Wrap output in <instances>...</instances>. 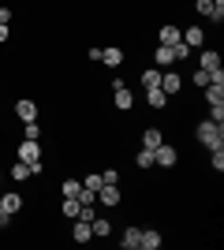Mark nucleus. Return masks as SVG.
Listing matches in <instances>:
<instances>
[{
	"label": "nucleus",
	"mask_w": 224,
	"mask_h": 250,
	"mask_svg": "<svg viewBox=\"0 0 224 250\" xmlns=\"http://www.w3.org/2000/svg\"><path fill=\"white\" fill-rule=\"evenodd\" d=\"M194 138H198V142H202L205 149L224 146V124H213V120H202V124L194 127Z\"/></svg>",
	"instance_id": "f257e3e1"
},
{
	"label": "nucleus",
	"mask_w": 224,
	"mask_h": 250,
	"mask_svg": "<svg viewBox=\"0 0 224 250\" xmlns=\"http://www.w3.org/2000/svg\"><path fill=\"white\" fill-rule=\"evenodd\" d=\"M15 153H19V161H26V165H30V172H34V176H41V146H38V142L22 138V146L15 149Z\"/></svg>",
	"instance_id": "f03ea898"
},
{
	"label": "nucleus",
	"mask_w": 224,
	"mask_h": 250,
	"mask_svg": "<svg viewBox=\"0 0 224 250\" xmlns=\"http://www.w3.org/2000/svg\"><path fill=\"white\" fill-rule=\"evenodd\" d=\"M153 157H157V165H161V168H176V161H180L176 146H168V142H161V146L153 149Z\"/></svg>",
	"instance_id": "7ed1b4c3"
},
{
	"label": "nucleus",
	"mask_w": 224,
	"mask_h": 250,
	"mask_svg": "<svg viewBox=\"0 0 224 250\" xmlns=\"http://www.w3.org/2000/svg\"><path fill=\"white\" fill-rule=\"evenodd\" d=\"M120 183H101V190H97V202L101 206H120Z\"/></svg>",
	"instance_id": "20e7f679"
},
{
	"label": "nucleus",
	"mask_w": 224,
	"mask_h": 250,
	"mask_svg": "<svg viewBox=\"0 0 224 250\" xmlns=\"http://www.w3.org/2000/svg\"><path fill=\"white\" fill-rule=\"evenodd\" d=\"M161 90H164V94H180V90H183V79H180V75H176V71H161Z\"/></svg>",
	"instance_id": "39448f33"
},
{
	"label": "nucleus",
	"mask_w": 224,
	"mask_h": 250,
	"mask_svg": "<svg viewBox=\"0 0 224 250\" xmlns=\"http://www.w3.org/2000/svg\"><path fill=\"white\" fill-rule=\"evenodd\" d=\"M71 239H75V243H90V239H94L90 220H71Z\"/></svg>",
	"instance_id": "423d86ee"
},
{
	"label": "nucleus",
	"mask_w": 224,
	"mask_h": 250,
	"mask_svg": "<svg viewBox=\"0 0 224 250\" xmlns=\"http://www.w3.org/2000/svg\"><path fill=\"white\" fill-rule=\"evenodd\" d=\"M15 116H19L22 124H26V120H38V104H34L30 97H22V101H15Z\"/></svg>",
	"instance_id": "0eeeda50"
},
{
	"label": "nucleus",
	"mask_w": 224,
	"mask_h": 250,
	"mask_svg": "<svg viewBox=\"0 0 224 250\" xmlns=\"http://www.w3.org/2000/svg\"><path fill=\"white\" fill-rule=\"evenodd\" d=\"M180 34H183V45L202 49V42H205V30H202V26H187V30H180Z\"/></svg>",
	"instance_id": "6e6552de"
},
{
	"label": "nucleus",
	"mask_w": 224,
	"mask_h": 250,
	"mask_svg": "<svg viewBox=\"0 0 224 250\" xmlns=\"http://www.w3.org/2000/svg\"><path fill=\"white\" fill-rule=\"evenodd\" d=\"M101 63H105V67H120V63H123V49H120V45L101 49Z\"/></svg>",
	"instance_id": "1a4fd4ad"
},
{
	"label": "nucleus",
	"mask_w": 224,
	"mask_h": 250,
	"mask_svg": "<svg viewBox=\"0 0 224 250\" xmlns=\"http://www.w3.org/2000/svg\"><path fill=\"white\" fill-rule=\"evenodd\" d=\"M112 101H116V108H120V112H131V104H135V94H131L127 86H116Z\"/></svg>",
	"instance_id": "9d476101"
},
{
	"label": "nucleus",
	"mask_w": 224,
	"mask_h": 250,
	"mask_svg": "<svg viewBox=\"0 0 224 250\" xmlns=\"http://www.w3.org/2000/svg\"><path fill=\"white\" fill-rule=\"evenodd\" d=\"M0 206H4L11 217H15V213L22 209V194H19V190H8V194H0Z\"/></svg>",
	"instance_id": "9b49d317"
},
{
	"label": "nucleus",
	"mask_w": 224,
	"mask_h": 250,
	"mask_svg": "<svg viewBox=\"0 0 224 250\" xmlns=\"http://www.w3.org/2000/svg\"><path fill=\"white\" fill-rule=\"evenodd\" d=\"M176 42H183L180 26H161L157 30V45H176Z\"/></svg>",
	"instance_id": "f8f14e48"
},
{
	"label": "nucleus",
	"mask_w": 224,
	"mask_h": 250,
	"mask_svg": "<svg viewBox=\"0 0 224 250\" xmlns=\"http://www.w3.org/2000/svg\"><path fill=\"white\" fill-rule=\"evenodd\" d=\"M146 101H149V108H164V104H168V94H164L161 86H149V90H146Z\"/></svg>",
	"instance_id": "ddd939ff"
},
{
	"label": "nucleus",
	"mask_w": 224,
	"mask_h": 250,
	"mask_svg": "<svg viewBox=\"0 0 224 250\" xmlns=\"http://www.w3.org/2000/svg\"><path fill=\"white\" fill-rule=\"evenodd\" d=\"M139 239H142V228H123L120 247H123V250H139Z\"/></svg>",
	"instance_id": "4468645a"
},
{
	"label": "nucleus",
	"mask_w": 224,
	"mask_h": 250,
	"mask_svg": "<svg viewBox=\"0 0 224 250\" xmlns=\"http://www.w3.org/2000/svg\"><path fill=\"white\" fill-rule=\"evenodd\" d=\"M198 67H202V71H217V67H221V56H217L213 49H205L202 56H198Z\"/></svg>",
	"instance_id": "2eb2a0df"
},
{
	"label": "nucleus",
	"mask_w": 224,
	"mask_h": 250,
	"mask_svg": "<svg viewBox=\"0 0 224 250\" xmlns=\"http://www.w3.org/2000/svg\"><path fill=\"white\" fill-rule=\"evenodd\" d=\"M161 142H164V135H161L157 127H146V131H142V146L146 149H157Z\"/></svg>",
	"instance_id": "dca6fc26"
},
{
	"label": "nucleus",
	"mask_w": 224,
	"mask_h": 250,
	"mask_svg": "<svg viewBox=\"0 0 224 250\" xmlns=\"http://www.w3.org/2000/svg\"><path fill=\"white\" fill-rule=\"evenodd\" d=\"M90 228H94V239H97V235L105 239V235H112V220H105V217H94V220H90Z\"/></svg>",
	"instance_id": "f3484780"
},
{
	"label": "nucleus",
	"mask_w": 224,
	"mask_h": 250,
	"mask_svg": "<svg viewBox=\"0 0 224 250\" xmlns=\"http://www.w3.org/2000/svg\"><path fill=\"white\" fill-rule=\"evenodd\" d=\"M11 179H19V183H26V179H34L30 165H26V161H15V165H11Z\"/></svg>",
	"instance_id": "a211bd4d"
},
{
	"label": "nucleus",
	"mask_w": 224,
	"mask_h": 250,
	"mask_svg": "<svg viewBox=\"0 0 224 250\" xmlns=\"http://www.w3.org/2000/svg\"><path fill=\"white\" fill-rule=\"evenodd\" d=\"M153 60H157V67H172V63H176V60H172V49H168V45H157Z\"/></svg>",
	"instance_id": "6ab92c4d"
},
{
	"label": "nucleus",
	"mask_w": 224,
	"mask_h": 250,
	"mask_svg": "<svg viewBox=\"0 0 224 250\" xmlns=\"http://www.w3.org/2000/svg\"><path fill=\"white\" fill-rule=\"evenodd\" d=\"M135 165H139V168H153V165H157V157H153V149H146V146H142L139 153H135Z\"/></svg>",
	"instance_id": "aec40b11"
},
{
	"label": "nucleus",
	"mask_w": 224,
	"mask_h": 250,
	"mask_svg": "<svg viewBox=\"0 0 224 250\" xmlns=\"http://www.w3.org/2000/svg\"><path fill=\"white\" fill-rule=\"evenodd\" d=\"M202 90H205V101H209V104H224V86L209 83V86H202Z\"/></svg>",
	"instance_id": "412c9836"
},
{
	"label": "nucleus",
	"mask_w": 224,
	"mask_h": 250,
	"mask_svg": "<svg viewBox=\"0 0 224 250\" xmlns=\"http://www.w3.org/2000/svg\"><path fill=\"white\" fill-rule=\"evenodd\" d=\"M139 247H142V250H161V235H157V231H142Z\"/></svg>",
	"instance_id": "4be33fe9"
},
{
	"label": "nucleus",
	"mask_w": 224,
	"mask_h": 250,
	"mask_svg": "<svg viewBox=\"0 0 224 250\" xmlns=\"http://www.w3.org/2000/svg\"><path fill=\"white\" fill-rule=\"evenodd\" d=\"M79 190H82V179H64L60 194H64V198H79Z\"/></svg>",
	"instance_id": "5701e85b"
},
{
	"label": "nucleus",
	"mask_w": 224,
	"mask_h": 250,
	"mask_svg": "<svg viewBox=\"0 0 224 250\" xmlns=\"http://www.w3.org/2000/svg\"><path fill=\"white\" fill-rule=\"evenodd\" d=\"M142 86H161V67H146V71H142Z\"/></svg>",
	"instance_id": "b1692460"
},
{
	"label": "nucleus",
	"mask_w": 224,
	"mask_h": 250,
	"mask_svg": "<svg viewBox=\"0 0 224 250\" xmlns=\"http://www.w3.org/2000/svg\"><path fill=\"white\" fill-rule=\"evenodd\" d=\"M168 49H172V60H191V45H183V42H176V45H168Z\"/></svg>",
	"instance_id": "393cba45"
},
{
	"label": "nucleus",
	"mask_w": 224,
	"mask_h": 250,
	"mask_svg": "<svg viewBox=\"0 0 224 250\" xmlns=\"http://www.w3.org/2000/svg\"><path fill=\"white\" fill-rule=\"evenodd\" d=\"M22 138H30V142H38V138H41V127H38V120H26V124H22Z\"/></svg>",
	"instance_id": "a878e982"
},
{
	"label": "nucleus",
	"mask_w": 224,
	"mask_h": 250,
	"mask_svg": "<svg viewBox=\"0 0 224 250\" xmlns=\"http://www.w3.org/2000/svg\"><path fill=\"white\" fill-rule=\"evenodd\" d=\"M79 209H82V202H79V198H64V217H67V220L79 217Z\"/></svg>",
	"instance_id": "bb28decb"
},
{
	"label": "nucleus",
	"mask_w": 224,
	"mask_h": 250,
	"mask_svg": "<svg viewBox=\"0 0 224 250\" xmlns=\"http://www.w3.org/2000/svg\"><path fill=\"white\" fill-rule=\"evenodd\" d=\"M209 165H213V172H224V146H213V153H209Z\"/></svg>",
	"instance_id": "cd10ccee"
},
{
	"label": "nucleus",
	"mask_w": 224,
	"mask_h": 250,
	"mask_svg": "<svg viewBox=\"0 0 224 250\" xmlns=\"http://www.w3.org/2000/svg\"><path fill=\"white\" fill-rule=\"evenodd\" d=\"M209 19H213V22L224 19V0H213V4H209Z\"/></svg>",
	"instance_id": "c85d7f7f"
},
{
	"label": "nucleus",
	"mask_w": 224,
	"mask_h": 250,
	"mask_svg": "<svg viewBox=\"0 0 224 250\" xmlns=\"http://www.w3.org/2000/svg\"><path fill=\"white\" fill-rule=\"evenodd\" d=\"M101 183H105L101 176H86V179H82V187H86V190H94V194L101 190Z\"/></svg>",
	"instance_id": "c756f323"
},
{
	"label": "nucleus",
	"mask_w": 224,
	"mask_h": 250,
	"mask_svg": "<svg viewBox=\"0 0 224 250\" xmlns=\"http://www.w3.org/2000/svg\"><path fill=\"white\" fill-rule=\"evenodd\" d=\"M191 83H194V86H209V71H202V67H198V71L191 75Z\"/></svg>",
	"instance_id": "7c9ffc66"
},
{
	"label": "nucleus",
	"mask_w": 224,
	"mask_h": 250,
	"mask_svg": "<svg viewBox=\"0 0 224 250\" xmlns=\"http://www.w3.org/2000/svg\"><path fill=\"white\" fill-rule=\"evenodd\" d=\"M209 120H213V124H224V104H209Z\"/></svg>",
	"instance_id": "2f4dec72"
},
{
	"label": "nucleus",
	"mask_w": 224,
	"mask_h": 250,
	"mask_svg": "<svg viewBox=\"0 0 224 250\" xmlns=\"http://www.w3.org/2000/svg\"><path fill=\"white\" fill-rule=\"evenodd\" d=\"M101 179H105V183H120V172H116V168H105V172H101Z\"/></svg>",
	"instance_id": "473e14b6"
},
{
	"label": "nucleus",
	"mask_w": 224,
	"mask_h": 250,
	"mask_svg": "<svg viewBox=\"0 0 224 250\" xmlns=\"http://www.w3.org/2000/svg\"><path fill=\"white\" fill-rule=\"evenodd\" d=\"M209 4H213V0H194V8H198V15H205V19H209Z\"/></svg>",
	"instance_id": "72a5a7b5"
},
{
	"label": "nucleus",
	"mask_w": 224,
	"mask_h": 250,
	"mask_svg": "<svg viewBox=\"0 0 224 250\" xmlns=\"http://www.w3.org/2000/svg\"><path fill=\"white\" fill-rule=\"evenodd\" d=\"M8 224H11V213H8L4 206H0V228H8Z\"/></svg>",
	"instance_id": "f704fd0d"
},
{
	"label": "nucleus",
	"mask_w": 224,
	"mask_h": 250,
	"mask_svg": "<svg viewBox=\"0 0 224 250\" xmlns=\"http://www.w3.org/2000/svg\"><path fill=\"white\" fill-rule=\"evenodd\" d=\"M0 22H11V11L8 8H0Z\"/></svg>",
	"instance_id": "c9c22d12"
},
{
	"label": "nucleus",
	"mask_w": 224,
	"mask_h": 250,
	"mask_svg": "<svg viewBox=\"0 0 224 250\" xmlns=\"http://www.w3.org/2000/svg\"><path fill=\"white\" fill-rule=\"evenodd\" d=\"M0 42H8V22H0Z\"/></svg>",
	"instance_id": "e433bc0d"
}]
</instances>
